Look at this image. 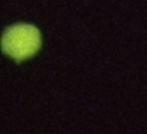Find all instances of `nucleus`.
I'll use <instances>...</instances> for the list:
<instances>
[{"label":"nucleus","instance_id":"obj_1","mask_svg":"<svg viewBox=\"0 0 147 134\" xmlns=\"http://www.w3.org/2000/svg\"><path fill=\"white\" fill-rule=\"evenodd\" d=\"M2 48L15 60L32 57L40 48V34L31 24H15L3 32Z\"/></svg>","mask_w":147,"mask_h":134}]
</instances>
